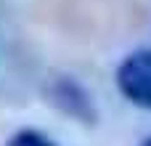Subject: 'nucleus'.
Here are the masks:
<instances>
[{
  "label": "nucleus",
  "instance_id": "1",
  "mask_svg": "<svg viewBox=\"0 0 151 146\" xmlns=\"http://www.w3.org/2000/svg\"><path fill=\"white\" fill-rule=\"evenodd\" d=\"M114 82L127 104L151 112V48H138L127 53L117 64Z\"/></svg>",
  "mask_w": 151,
  "mask_h": 146
},
{
  "label": "nucleus",
  "instance_id": "2",
  "mask_svg": "<svg viewBox=\"0 0 151 146\" xmlns=\"http://www.w3.org/2000/svg\"><path fill=\"white\" fill-rule=\"evenodd\" d=\"M48 101L66 117L82 122V125H93L98 120V109L93 96L85 90L82 82H77L74 77L64 74V77H53L48 85Z\"/></svg>",
  "mask_w": 151,
  "mask_h": 146
},
{
  "label": "nucleus",
  "instance_id": "3",
  "mask_svg": "<svg viewBox=\"0 0 151 146\" xmlns=\"http://www.w3.org/2000/svg\"><path fill=\"white\" fill-rule=\"evenodd\" d=\"M5 146H58L53 138H48L45 133H40V130H32V128H24V130H19V133H13Z\"/></svg>",
  "mask_w": 151,
  "mask_h": 146
},
{
  "label": "nucleus",
  "instance_id": "4",
  "mask_svg": "<svg viewBox=\"0 0 151 146\" xmlns=\"http://www.w3.org/2000/svg\"><path fill=\"white\" fill-rule=\"evenodd\" d=\"M141 146H151V136H146V138L141 141Z\"/></svg>",
  "mask_w": 151,
  "mask_h": 146
}]
</instances>
